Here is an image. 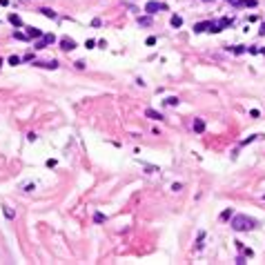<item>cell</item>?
<instances>
[{"instance_id":"9a60e30c","label":"cell","mask_w":265,"mask_h":265,"mask_svg":"<svg viewBox=\"0 0 265 265\" xmlns=\"http://www.w3.org/2000/svg\"><path fill=\"white\" fill-rule=\"evenodd\" d=\"M138 22L140 25H152V18L149 16H143V18H138Z\"/></svg>"},{"instance_id":"5b68a950","label":"cell","mask_w":265,"mask_h":265,"mask_svg":"<svg viewBox=\"0 0 265 265\" xmlns=\"http://www.w3.org/2000/svg\"><path fill=\"white\" fill-rule=\"evenodd\" d=\"M145 116H147V118H152V120H163V114L156 111V109H145Z\"/></svg>"},{"instance_id":"3957f363","label":"cell","mask_w":265,"mask_h":265,"mask_svg":"<svg viewBox=\"0 0 265 265\" xmlns=\"http://www.w3.org/2000/svg\"><path fill=\"white\" fill-rule=\"evenodd\" d=\"M60 49H65V51L76 49V40H71V38H60Z\"/></svg>"},{"instance_id":"7c38bea8","label":"cell","mask_w":265,"mask_h":265,"mask_svg":"<svg viewBox=\"0 0 265 265\" xmlns=\"http://www.w3.org/2000/svg\"><path fill=\"white\" fill-rule=\"evenodd\" d=\"M232 216H234L232 210H223V212H220V220H227V218H232Z\"/></svg>"},{"instance_id":"52a82bcc","label":"cell","mask_w":265,"mask_h":265,"mask_svg":"<svg viewBox=\"0 0 265 265\" xmlns=\"http://www.w3.org/2000/svg\"><path fill=\"white\" fill-rule=\"evenodd\" d=\"M9 22L14 27H22V18H20L18 14H9Z\"/></svg>"},{"instance_id":"d6986e66","label":"cell","mask_w":265,"mask_h":265,"mask_svg":"<svg viewBox=\"0 0 265 265\" xmlns=\"http://www.w3.org/2000/svg\"><path fill=\"white\" fill-rule=\"evenodd\" d=\"M45 45H47V42H45V38H40L38 42H36V49H45Z\"/></svg>"},{"instance_id":"7402d4cb","label":"cell","mask_w":265,"mask_h":265,"mask_svg":"<svg viewBox=\"0 0 265 265\" xmlns=\"http://www.w3.org/2000/svg\"><path fill=\"white\" fill-rule=\"evenodd\" d=\"M147 45H149V47L156 45V38H154V36H149V38H147Z\"/></svg>"},{"instance_id":"4fadbf2b","label":"cell","mask_w":265,"mask_h":265,"mask_svg":"<svg viewBox=\"0 0 265 265\" xmlns=\"http://www.w3.org/2000/svg\"><path fill=\"white\" fill-rule=\"evenodd\" d=\"M42 38H45V42H47V45H51V42H56V36H54V34H45V36H42Z\"/></svg>"},{"instance_id":"2e32d148","label":"cell","mask_w":265,"mask_h":265,"mask_svg":"<svg viewBox=\"0 0 265 265\" xmlns=\"http://www.w3.org/2000/svg\"><path fill=\"white\" fill-rule=\"evenodd\" d=\"M20 60H22V58H18V56H11V58H9V65H20Z\"/></svg>"},{"instance_id":"8992f818","label":"cell","mask_w":265,"mask_h":265,"mask_svg":"<svg viewBox=\"0 0 265 265\" xmlns=\"http://www.w3.org/2000/svg\"><path fill=\"white\" fill-rule=\"evenodd\" d=\"M27 36H29V38H42V31L40 29H36V27H27Z\"/></svg>"},{"instance_id":"6da1fadb","label":"cell","mask_w":265,"mask_h":265,"mask_svg":"<svg viewBox=\"0 0 265 265\" xmlns=\"http://www.w3.org/2000/svg\"><path fill=\"white\" fill-rule=\"evenodd\" d=\"M256 227V220L250 218L245 214H234L232 216V230L234 232H245V230H254Z\"/></svg>"},{"instance_id":"cb8c5ba5","label":"cell","mask_w":265,"mask_h":265,"mask_svg":"<svg viewBox=\"0 0 265 265\" xmlns=\"http://www.w3.org/2000/svg\"><path fill=\"white\" fill-rule=\"evenodd\" d=\"M0 65H2V60H0Z\"/></svg>"},{"instance_id":"277c9868","label":"cell","mask_w":265,"mask_h":265,"mask_svg":"<svg viewBox=\"0 0 265 265\" xmlns=\"http://www.w3.org/2000/svg\"><path fill=\"white\" fill-rule=\"evenodd\" d=\"M36 67H45V69H58V62L56 60H47V62H34Z\"/></svg>"},{"instance_id":"9c48e42d","label":"cell","mask_w":265,"mask_h":265,"mask_svg":"<svg viewBox=\"0 0 265 265\" xmlns=\"http://www.w3.org/2000/svg\"><path fill=\"white\" fill-rule=\"evenodd\" d=\"M169 25L174 27V29H178V27L183 25V18H180V16H172V20H169Z\"/></svg>"},{"instance_id":"ac0fdd59","label":"cell","mask_w":265,"mask_h":265,"mask_svg":"<svg viewBox=\"0 0 265 265\" xmlns=\"http://www.w3.org/2000/svg\"><path fill=\"white\" fill-rule=\"evenodd\" d=\"M94 220H96V223H103V220H105V214H100V212L94 214Z\"/></svg>"},{"instance_id":"603a6c76","label":"cell","mask_w":265,"mask_h":265,"mask_svg":"<svg viewBox=\"0 0 265 265\" xmlns=\"http://www.w3.org/2000/svg\"><path fill=\"white\" fill-rule=\"evenodd\" d=\"M261 36H265V22H263V27H261Z\"/></svg>"},{"instance_id":"30bf717a","label":"cell","mask_w":265,"mask_h":265,"mask_svg":"<svg viewBox=\"0 0 265 265\" xmlns=\"http://www.w3.org/2000/svg\"><path fill=\"white\" fill-rule=\"evenodd\" d=\"M42 16H47V18H56V11L54 9H49V7H42V9H38Z\"/></svg>"},{"instance_id":"e0dca14e","label":"cell","mask_w":265,"mask_h":265,"mask_svg":"<svg viewBox=\"0 0 265 265\" xmlns=\"http://www.w3.org/2000/svg\"><path fill=\"white\" fill-rule=\"evenodd\" d=\"M16 38H18V40H29V36H27V34H22V31H16Z\"/></svg>"},{"instance_id":"7a4b0ae2","label":"cell","mask_w":265,"mask_h":265,"mask_svg":"<svg viewBox=\"0 0 265 265\" xmlns=\"http://www.w3.org/2000/svg\"><path fill=\"white\" fill-rule=\"evenodd\" d=\"M165 9H167V5H165V2H158V0H149V2L145 5V11L149 16L158 14V11H165Z\"/></svg>"},{"instance_id":"44dd1931","label":"cell","mask_w":265,"mask_h":265,"mask_svg":"<svg viewBox=\"0 0 265 265\" xmlns=\"http://www.w3.org/2000/svg\"><path fill=\"white\" fill-rule=\"evenodd\" d=\"M94 45H96L94 40H87V42H85V47H87V49H94Z\"/></svg>"},{"instance_id":"ffe728a7","label":"cell","mask_w":265,"mask_h":265,"mask_svg":"<svg viewBox=\"0 0 265 265\" xmlns=\"http://www.w3.org/2000/svg\"><path fill=\"white\" fill-rule=\"evenodd\" d=\"M243 51H245V47H243V45H236L234 47V54H243Z\"/></svg>"},{"instance_id":"ba28073f","label":"cell","mask_w":265,"mask_h":265,"mask_svg":"<svg viewBox=\"0 0 265 265\" xmlns=\"http://www.w3.org/2000/svg\"><path fill=\"white\" fill-rule=\"evenodd\" d=\"M210 29V22H198V25H194V31L196 34H203V31Z\"/></svg>"},{"instance_id":"5bb4252c","label":"cell","mask_w":265,"mask_h":265,"mask_svg":"<svg viewBox=\"0 0 265 265\" xmlns=\"http://www.w3.org/2000/svg\"><path fill=\"white\" fill-rule=\"evenodd\" d=\"M165 105H178V98H176V96H169V98H165Z\"/></svg>"},{"instance_id":"8fae6325","label":"cell","mask_w":265,"mask_h":265,"mask_svg":"<svg viewBox=\"0 0 265 265\" xmlns=\"http://www.w3.org/2000/svg\"><path fill=\"white\" fill-rule=\"evenodd\" d=\"M203 129H205V123H203L200 118H196V120H194V131H198V134H200Z\"/></svg>"}]
</instances>
